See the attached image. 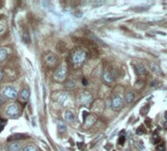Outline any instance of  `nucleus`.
<instances>
[{"mask_svg":"<svg viewBox=\"0 0 167 151\" xmlns=\"http://www.w3.org/2000/svg\"><path fill=\"white\" fill-rule=\"evenodd\" d=\"M71 63L75 68H80L84 65L86 60L88 59V52L85 49L77 47L72 51L70 55Z\"/></svg>","mask_w":167,"mask_h":151,"instance_id":"nucleus-1","label":"nucleus"},{"mask_svg":"<svg viewBox=\"0 0 167 151\" xmlns=\"http://www.w3.org/2000/svg\"><path fill=\"white\" fill-rule=\"evenodd\" d=\"M68 75V66L65 63L61 64L54 72V80L58 81V83H62V81L66 80Z\"/></svg>","mask_w":167,"mask_h":151,"instance_id":"nucleus-2","label":"nucleus"},{"mask_svg":"<svg viewBox=\"0 0 167 151\" xmlns=\"http://www.w3.org/2000/svg\"><path fill=\"white\" fill-rule=\"evenodd\" d=\"M21 114H22V107L17 103L9 105L7 110H6V115L12 119L19 118Z\"/></svg>","mask_w":167,"mask_h":151,"instance_id":"nucleus-3","label":"nucleus"},{"mask_svg":"<svg viewBox=\"0 0 167 151\" xmlns=\"http://www.w3.org/2000/svg\"><path fill=\"white\" fill-rule=\"evenodd\" d=\"M77 101L80 105L88 106V105L91 104V102H92V95L90 94V92L86 91V90H83L78 94Z\"/></svg>","mask_w":167,"mask_h":151,"instance_id":"nucleus-4","label":"nucleus"},{"mask_svg":"<svg viewBox=\"0 0 167 151\" xmlns=\"http://www.w3.org/2000/svg\"><path fill=\"white\" fill-rule=\"evenodd\" d=\"M44 63L49 69H55L58 66L59 59L54 53L49 52L44 55Z\"/></svg>","mask_w":167,"mask_h":151,"instance_id":"nucleus-5","label":"nucleus"},{"mask_svg":"<svg viewBox=\"0 0 167 151\" xmlns=\"http://www.w3.org/2000/svg\"><path fill=\"white\" fill-rule=\"evenodd\" d=\"M2 95L4 96V98L9 99V100H14L17 98V96L19 94L17 93V90L14 89L13 86H6L5 89L2 90Z\"/></svg>","mask_w":167,"mask_h":151,"instance_id":"nucleus-6","label":"nucleus"},{"mask_svg":"<svg viewBox=\"0 0 167 151\" xmlns=\"http://www.w3.org/2000/svg\"><path fill=\"white\" fill-rule=\"evenodd\" d=\"M111 105H112V109L114 111L121 110L123 105H124V98H123L121 95H119V94H115V95L112 97Z\"/></svg>","mask_w":167,"mask_h":151,"instance_id":"nucleus-7","label":"nucleus"},{"mask_svg":"<svg viewBox=\"0 0 167 151\" xmlns=\"http://www.w3.org/2000/svg\"><path fill=\"white\" fill-rule=\"evenodd\" d=\"M115 80V76L113 72H110L109 70H105L102 73V81L107 85H111Z\"/></svg>","mask_w":167,"mask_h":151,"instance_id":"nucleus-8","label":"nucleus"},{"mask_svg":"<svg viewBox=\"0 0 167 151\" xmlns=\"http://www.w3.org/2000/svg\"><path fill=\"white\" fill-rule=\"evenodd\" d=\"M96 122V116L95 114H89L88 117L85 118L84 122V127L86 129H90L91 126H94L95 123Z\"/></svg>","mask_w":167,"mask_h":151,"instance_id":"nucleus-9","label":"nucleus"},{"mask_svg":"<svg viewBox=\"0 0 167 151\" xmlns=\"http://www.w3.org/2000/svg\"><path fill=\"white\" fill-rule=\"evenodd\" d=\"M30 91L29 89H23L21 90V92L19 93V101L22 102V103H26L28 100L30 99Z\"/></svg>","mask_w":167,"mask_h":151,"instance_id":"nucleus-10","label":"nucleus"},{"mask_svg":"<svg viewBox=\"0 0 167 151\" xmlns=\"http://www.w3.org/2000/svg\"><path fill=\"white\" fill-rule=\"evenodd\" d=\"M135 68V72L137 74L139 77H144V76L147 75V71L145 68V66L143 64H140V63H137V64L134 65Z\"/></svg>","mask_w":167,"mask_h":151,"instance_id":"nucleus-11","label":"nucleus"},{"mask_svg":"<svg viewBox=\"0 0 167 151\" xmlns=\"http://www.w3.org/2000/svg\"><path fill=\"white\" fill-rule=\"evenodd\" d=\"M64 86H65V89H68V90L74 89H75V87L77 86V80L74 79V78H71V79L66 80L65 84H64Z\"/></svg>","mask_w":167,"mask_h":151,"instance_id":"nucleus-12","label":"nucleus"},{"mask_svg":"<svg viewBox=\"0 0 167 151\" xmlns=\"http://www.w3.org/2000/svg\"><path fill=\"white\" fill-rule=\"evenodd\" d=\"M8 56H9L8 49L5 47H0V64H2L3 62L7 60Z\"/></svg>","mask_w":167,"mask_h":151,"instance_id":"nucleus-13","label":"nucleus"},{"mask_svg":"<svg viewBox=\"0 0 167 151\" xmlns=\"http://www.w3.org/2000/svg\"><path fill=\"white\" fill-rule=\"evenodd\" d=\"M150 67H151V70L156 75H159V76H162V71L161 69H160V67L156 64V63H153V62H151L150 63Z\"/></svg>","mask_w":167,"mask_h":151,"instance_id":"nucleus-14","label":"nucleus"},{"mask_svg":"<svg viewBox=\"0 0 167 151\" xmlns=\"http://www.w3.org/2000/svg\"><path fill=\"white\" fill-rule=\"evenodd\" d=\"M65 120L67 122H69V123H73V122H75V120H76V116L72 111L67 110L65 112Z\"/></svg>","mask_w":167,"mask_h":151,"instance_id":"nucleus-15","label":"nucleus"},{"mask_svg":"<svg viewBox=\"0 0 167 151\" xmlns=\"http://www.w3.org/2000/svg\"><path fill=\"white\" fill-rule=\"evenodd\" d=\"M9 151H21L22 145L20 142H13L9 145Z\"/></svg>","mask_w":167,"mask_h":151,"instance_id":"nucleus-16","label":"nucleus"},{"mask_svg":"<svg viewBox=\"0 0 167 151\" xmlns=\"http://www.w3.org/2000/svg\"><path fill=\"white\" fill-rule=\"evenodd\" d=\"M89 37L91 39V40H94L95 42H96V43H98V44H100V45H104V46H106V44L100 39L98 36H96L95 34H89Z\"/></svg>","mask_w":167,"mask_h":151,"instance_id":"nucleus-17","label":"nucleus"},{"mask_svg":"<svg viewBox=\"0 0 167 151\" xmlns=\"http://www.w3.org/2000/svg\"><path fill=\"white\" fill-rule=\"evenodd\" d=\"M57 130H58V131L60 134H63V133H65V131L67 130V127H66V125L64 124V122L63 121H58L57 122Z\"/></svg>","mask_w":167,"mask_h":151,"instance_id":"nucleus-18","label":"nucleus"},{"mask_svg":"<svg viewBox=\"0 0 167 151\" xmlns=\"http://www.w3.org/2000/svg\"><path fill=\"white\" fill-rule=\"evenodd\" d=\"M135 97H136L135 93H134L133 91H130V92L126 93V95H125V101H126L127 103H132L134 100H135Z\"/></svg>","mask_w":167,"mask_h":151,"instance_id":"nucleus-19","label":"nucleus"},{"mask_svg":"<svg viewBox=\"0 0 167 151\" xmlns=\"http://www.w3.org/2000/svg\"><path fill=\"white\" fill-rule=\"evenodd\" d=\"M68 95L66 93H60L59 94V96L57 97V101L59 102V103H61V104H64L67 100H68Z\"/></svg>","mask_w":167,"mask_h":151,"instance_id":"nucleus-20","label":"nucleus"},{"mask_svg":"<svg viewBox=\"0 0 167 151\" xmlns=\"http://www.w3.org/2000/svg\"><path fill=\"white\" fill-rule=\"evenodd\" d=\"M25 137H27V135H25L23 134H16L14 135H11L9 138H8V140H20V138H25Z\"/></svg>","mask_w":167,"mask_h":151,"instance_id":"nucleus-21","label":"nucleus"},{"mask_svg":"<svg viewBox=\"0 0 167 151\" xmlns=\"http://www.w3.org/2000/svg\"><path fill=\"white\" fill-rule=\"evenodd\" d=\"M23 151H39V148L35 145H34V144H29V145H27L24 148Z\"/></svg>","mask_w":167,"mask_h":151,"instance_id":"nucleus-22","label":"nucleus"},{"mask_svg":"<svg viewBox=\"0 0 167 151\" xmlns=\"http://www.w3.org/2000/svg\"><path fill=\"white\" fill-rule=\"evenodd\" d=\"M23 39L25 41V43H30V34H29V31L26 30L23 33Z\"/></svg>","mask_w":167,"mask_h":151,"instance_id":"nucleus-23","label":"nucleus"},{"mask_svg":"<svg viewBox=\"0 0 167 151\" xmlns=\"http://www.w3.org/2000/svg\"><path fill=\"white\" fill-rule=\"evenodd\" d=\"M144 85H145V81H143V80H137L135 83V86L137 87L138 89H141V87H144Z\"/></svg>","mask_w":167,"mask_h":151,"instance_id":"nucleus-24","label":"nucleus"},{"mask_svg":"<svg viewBox=\"0 0 167 151\" xmlns=\"http://www.w3.org/2000/svg\"><path fill=\"white\" fill-rule=\"evenodd\" d=\"M146 129L144 128V126H141V127H139L138 129H137V135H144V134H146Z\"/></svg>","mask_w":167,"mask_h":151,"instance_id":"nucleus-25","label":"nucleus"},{"mask_svg":"<svg viewBox=\"0 0 167 151\" xmlns=\"http://www.w3.org/2000/svg\"><path fill=\"white\" fill-rule=\"evenodd\" d=\"M148 109H150V105H148V104L146 105V106H144L143 108L141 109V115H146V113L148 112Z\"/></svg>","mask_w":167,"mask_h":151,"instance_id":"nucleus-26","label":"nucleus"},{"mask_svg":"<svg viewBox=\"0 0 167 151\" xmlns=\"http://www.w3.org/2000/svg\"><path fill=\"white\" fill-rule=\"evenodd\" d=\"M5 125H6V120H3V119H0V131H1V130L4 129Z\"/></svg>","mask_w":167,"mask_h":151,"instance_id":"nucleus-27","label":"nucleus"},{"mask_svg":"<svg viewBox=\"0 0 167 151\" xmlns=\"http://www.w3.org/2000/svg\"><path fill=\"white\" fill-rule=\"evenodd\" d=\"M157 151H166V148L164 146V144H159V145L157 146Z\"/></svg>","mask_w":167,"mask_h":151,"instance_id":"nucleus-28","label":"nucleus"},{"mask_svg":"<svg viewBox=\"0 0 167 151\" xmlns=\"http://www.w3.org/2000/svg\"><path fill=\"white\" fill-rule=\"evenodd\" d=\"M5 30V25L2 21H0V34H2Z\"/></svg>","mask_w":167,"mask_h":151,"instance_id":"nucleus-29","label":"nucleus"},{"mask_svg":"<svg viewBox=\"0 0 167 151\" xmlns=\"http://www.w3.org/2000/svg\"><path fill=\"white\" fill-rule=\"evenodd\" d=\"M124 142H125V136H120L119 137V140H118V143L119 144H121V145H123V144H124Z\"/></svg>","mask_w":167,"mask_h":151,"instance_id":"nucleus-30","label":"nucleus"},{"mask_svg":"<svg viewBox=\"0 0 167 151\" xmlns=\"http://www.w3.org/2000/svg\"><path fill=\"white\" fill-rule=\"evenodd\" d=\"M157 85H158V81L157 80H152L151 83V87H155Z\"/></svg>","mask_w":167,"mask_h":151,"instance_id":"nucleus-31","label":"nucleus"},{"mask_svg":"<svg viewBox=\"0 0 167 151\" xmlns=\"http://www.w3.org/2000/svg\"><path fill=\"white\" fill-rule=\"evenodd\" d=\"M3 77H4V72L0 69V81L2 80V79H3Z\"/></svg>","mask_w":167,"mask_h":151,"instance_id":"nucleus-32","label":"nucleus"},{"mask_svg":"<svg viewBox=\"0 0 167 151\" xmlns=\"http://www.w3.org/2000/svg\"><path fill=\"white\" fill-rule=\"evenodd\" d=\"M5 102V99H4V96L3 95H0V105L3 104Z\"/></svg>","mask_w":167,"mask_h":151,"instance_id":"nucleus-33","label":"nucleus"},{"mask_svg":"<svg viewBox=\"0 0 167 151\" xmlns=\"http://www.w3.org/2000/svg\"><path fill=\"white\" fill-rule=\"evenodd\" d=\"M104 2H102V1H100V2H96V3H94V6L95 7H96V6H98V5H102Z\"/></svg>","mask_w":167,"mask_h":151,"instance_id":"nucleus-34","label":"nucleus"},{"mask_svg":"<svg viewBox=\"0 0 167 151\" xmlns=\"http://www.w3.org/2000/svg\"><path fill=\"white\" fill-rule=\"evenodd\" d=\"M83 83H84V85H86V84H88V81H86V80H83Z\"/></svg>","mask_w":167,"mask_h":151,"instance_id":"nucleus-35","label":"nucleus"},{"mask_svg":"<svg viewBox=\"0 0 167 151\" xmlns=\"http://www.w3.org/2000/svg\"><path fill=\"white\" fill-rule=\"evenodd\" d=\"M165 119L167 120V112H165Z\"/></svg>","mask_w":167,"mask_h":151,"instance_id":"nucleus-36","label":"nucleus"}]
</instances>
